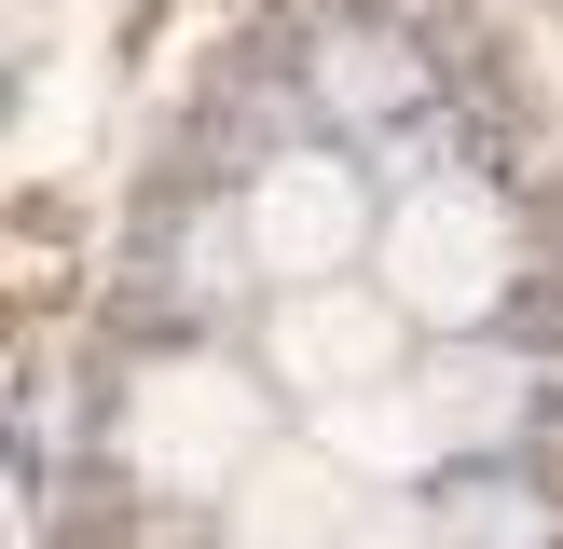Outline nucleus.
<instances>
[{
  "label": "nucleus",
  "instance_id": "nucleus-2",
  "mask_svg": "<svg viewBox=\"0 0 563 549\" xmlns=\"http://www.w3.org/2000/svg\"><path fill=\"white\" fill-rule=\"evenodd\" d=\"M399 261H412L399 289L427 302V316H482V302H495V220L482 206H427L399 234Z\"/></svg>",
  "mask_w": 563,
  "mask_h": 549
},
{
  "label": "nucleus",
  "instance_id": "nucleus-4",
  "mask_svg": "<svg viewBox=\"0 0 563 549\" xmlns=\"http://www.w3.org/2000/svg\"><path fill=\"white\" fill-rule=\"evenodd\" d=\"M262 234L289 247V261H317V247L357 234V192H330V179H275V192H262Z\"/></svg>",
  "mask_w": 563,
  "mask_h": 549
},
{
  "label": "nucleus",
  "instance_id": "nucleus-3",
  "mask_svg": "<svg viewBox=\"0 0 563 549\" xmlns=\"http://www.w3.org/2000/svg\"><path fill=\"white\" fill-rule=\"evenodd\" d=\"M385 344H399V329H385L372 302H344V289H317V302L289 316V371H317V384H372Z\"/></svg>",
  "mask_w": 563,
  "mask_h": 549
},
{
  "label": "nucleus",
  "instance_id": "nucleus-1",
  "mask_svg": "<svg viewBox=\"0 0 563 549\" xmlns=\"http://www.w3.org/2000/svg\"><path fill=\"white\" fill-rule=\"evenodd\" d=\"M234 439H247V399H234V384H220V371H165L152 399H137L124 453L137 467H220Z\"/></svg>",
  "mask_w": 563,
  "mask_h": 549
}]
</instances>
